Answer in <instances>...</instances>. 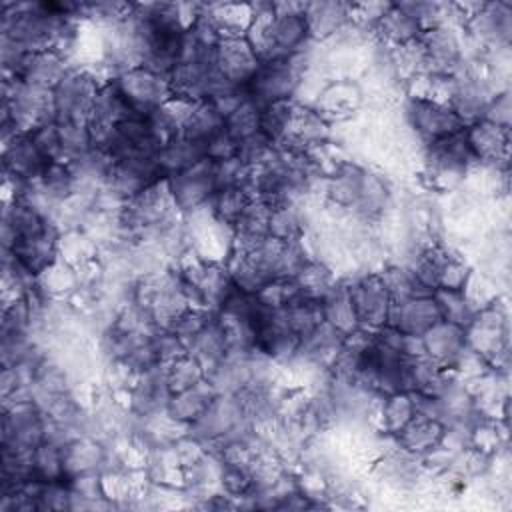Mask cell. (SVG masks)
I'll return each instance as SVG.
<instances>
[{
	"label": "cell",
	"mask_w": 512,
	"mask_h": 512,
	"mask_svg": "<svg viewBox=\"0 0 512 512\" xmlns=\"http://www.w3.org/2000/svg\"><path fill=\"white\" fill-rule=\"evenodd\" d=\"M48 160L36 148L28 132H18L4 140V170L20 184L36 182L46 168Z\"/></svg>",
	"instance_id": "9c48e42d"
},
{
	"label": "cell",
	"mask_w": 512,
	"mask_h": 512,
	"mask_svg": "<svg viewBox=\"0 0 512 512\" xmlns=\"http://www.w3.org/2000/svg\"><path fill=\"white\" fill-rule=\"evenodd\" d=\"M300 84V54L260 62L246 84V96L258 106L290 100Z\"/></svg>",
	"instance_id": "7a4b0ae2"
},
{
	"label": "cell",
	"mask_w": 512,
	"mask_h": 512,
	"mask_svg": "<svg viewBox=\"0 0 512 512\" xmlns=\"http://www.w3.org/2000/svg\"><path fill=\"white\" fill-rule=\"evenodd\" d=\"M258 64L260 60L246 36H240V34L224 36L216 46L214 68L218 76L230 86L246 88Z\"/></svg>",
	"instance_id": "52a82bcc"
},
{
	"label": "cell",
	"mask_w": 512,
	"mask_h": 512,
	"mask_svg": "<svg viewBox=\"0 0 512 512\" xmlns=\"http://www.w3.org/2000/svg\"><path fill=\"white\" fill-rule=\"evenodd\" d=\"M348 296L360 324L370 328L386 326L392 308V296L380 276H366L348 288Z\"/></svg>",
	"instance_id": "ba28073f"
},
{
	"label": "cell",
	"mask_w": 512,
	"mask_h": 512,
	"mask_svg": "<svg viewBox=\"0 0 512 512\" xmlns=\"http://www.w3.org/2000/svg\"><path fill=\"white\" fill-rule=\"evenodd\" d=\"M226 132L236 140H244L256 132H260V106L252 102L248 96L224 118Z\"/></svg>",
	"instance_id": "9a60e30c"
},
{
	"label": "cell",
	"mask_w": 512,
	"mask_h": 512,
	"mask_svg": "<svg viewBox=\"0 0 512 512\" xmlns=\"http://www.w3.org/2000/svg\"><path fill=\"white\" fill-rule=\"evenodd\" d=\"M474 160L476 158L468 146L464 130L434 140L426 146V170L442 184L458 182Z\"/></svg>",
	"instance_id": "277c9868"
},
{
	"label": "cell",
	"mask_w": 512,
	"mask_h": 512,
	"mask_svg": "<svg viewBox=\"0 0 512 512\" xmlns=\"http://www.w3.org/2000/svg\"><path fill=\"white\" fill-rule=\"evenodd\" d=\"M252 200H254L252 188L248 184H240V186H228V188L216 190V194L210 200V206L218 222L232 228L240 220V216L246 212V208L252 204Z\"/></svg>",
	"instance_id": "7c38bea8"
},
{
	"label": "cell",
	"mask_w": 512,
	"mask_h": 512,
	"mask_svg": "<svg viewBox=\"0 0 512 512\" xmlns=\"http://www.w3.org/2000/svg\"><path fill=\"white\" fill-rule=\"evenodd\" d=\"M112 80L132 114L138 118L150 116L172 100L168 78L146 66L126 68Z\"/></svg>",
	"instance_id": "6da1fadb"
},
{
	"label": "cell",
	"mask_w": 512,
	"mask_h": 512,
	"mask_svg": "<svg viewBox=\"0 0 512 512\" xmlns=\"http://www.w3.org/2000/svg\"><path fill=\"white\" fill-rule=\"evenodd\" d=\"M100 84L88 72L70 70L52 90L56 122H86Z\"/></svg>",
	"instance_id": "3957f363"
},
{
	"label": "cell",
	"mask_w": 512,
	"mask_h": 512,
	"mask_svg": "<svg viewBox=\"0 0 512 512\" xmlns=\"http://www.w3.org/2000/svg\"><path fill=\"white\" fill-rule=\"evenodd\" d=\"M168 186L178 210L192 212L202 208L216 194L214 162L210 158H202L194 166L170 176Z\"/></svg>",
	"instance_id": "8992f818"
},
{
	"label": "cell",
	"mask_w": 512,
	"mask_h": 512,
	"mask_svg": "<svg viewBox=\"0 0 512 512\" xmlns=\"http://www.w3.org/2000/svg\"><path fill=\"white\" fill-rule=\"evenodd\" d=\"M398 432L406 450L420 452L432 448L440 440L442 426L432 416L414 414Z\"/></svg>",
	"instance_id": "4fadbf2b"
},
{
	"label": "cell",
	"mask_w": 512,
	"mask_h": 512,
	"mask_svg": "<svg viewBox=\"0 0 512 512\" xmlns=\"http://www.w3.org/2000/svg\"><path fill=\"white\" fill-rule=\"evenodd\" d=\"M464 132L476 160L496 162L506 156L508 128L498 126L490 120H476L468 128H464Z\"/></svg>",
	"instance_id": "30bf717a"
},
{
	"label": "cell",
	"mask_w": 512,
	"mask_h": 512,
	"mask_svg": "<svg viewBox=\"0 0 512 512\" xmlns=\"http://www.w3.org/2000/svg\"><path fill=\"white\" fill-rule=\"evenodd\" d=\"M348 16V6L344 4H308L304 6V20L308 36H328L336 32Z\"/></svg>",
	"instance_id": "5bb4252c"
},
{
	"label": "cell",
	"mask_w": 512,
	"mask_h": 512,
	"mask_svg": "<svg viewBox=\"0 0 512 512\" xmlns=\"http://www.w3.org/2000/svg\"><path fill=\"white\" fill-rule=\"evenodd\" d=\"M202 158H206V144L194 142L184 136H176L168 140L166 144H162V148L156 154L158 166L166 178L194 166Z\"/></svg>",
	"instance_id": "8fae6325"
},
{
	"label": "cell",
	"mask_w": 512,
	"mask_h": 512,
	"mask_svg": "<svg viewBox=\"0 0 512 512\" xmlns=\"http://www.w3.org/2000/svg\"><path fill=\"white\" fill-rule=\"evenodd\" d=\"M406 116L410 126L420 138L426 140V144L466 128V124L458 118L450 104L440 102L432 96H412L406 108Z\"/></svg>",
	"instance_id": "5b68a950"
}]
</instances>
